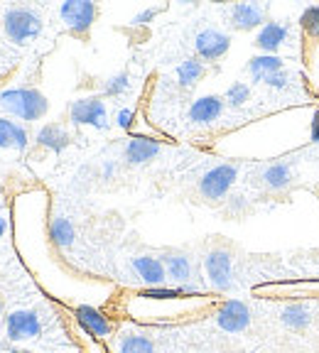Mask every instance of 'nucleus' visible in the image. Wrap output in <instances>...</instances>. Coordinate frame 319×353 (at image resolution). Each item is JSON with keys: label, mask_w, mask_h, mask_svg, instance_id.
Returning a JSON list of instances; mask_svg holds the SVG:
<instances>
[{"label": "nucleus", "mask_w": 319, "mask_h": 353, "mask_svg": "<svg viewBox=\"0 0 319 353\" xmlns=\"http://www.w3.org/2000/svg\"><path fill=\"white\" fill-rule=\"evenodd\" d=\"M0 110L8 116H15L20 121H39L50 110V101L42 91L28 86H15L0 91Z\"/></svg>", "instance_id": "obj_1"}, {"label": "nucleus", "mask_w": 319, "mask_h": 353, "mask_svg": "<svg viewBox=\"0 0 319 353\" xmlns=\"http://www.w3.org/2000/svg\"><path fill=\"white\" fill-rule=\"evenodd\" d=\"M3 28H6L8 39H12L15 44H28L30 39L42 32V17L35 8H8L6 17H3Z\"/></svg>", "instance_id": "obj_2"}, {"label": "nucleus", "mask_w": 319, "mask_h": 353, "mask_svg": "<svg viewBox=\"0 0 319 353\" xmlns=\"http://www.w3.org/2000/svg\"><path fill=\"white\" fill-rule=\"evenodd\" d=\"M300 30H302V59L307 74L317 83L319 91V6L302 10L300 15Z\"/></svg>", "instance_id": "obj_3"}, {"label": "nucleus", "mask_w": 319, "mask_h": 353, "mask_svg": "<svg viewBox=\"0 0 319 353\" xmlns=\"http://www.w3.org/2000/svg\"><path fill=\"white\" fill-rule=\"evenodd\" d=\"M236 179H238V167L231 165V162H221V165L211 167L209 172H204V176L199 179V192H202L204 199H209V201H219L236 184Z\"/></svg>", "instance_id": "obj_4"}, {"label": "nucleus", "mask_w": 319, "mask_h": 353, "mask_svg": "<svg viewBox=\"0 0 319 353\" xmlns=\"http://www.w3.org/2000/svg\"><path fill=\"white\" fill-rule=\"evenodd\" d=\"M96 12H99V8L88 0H66L59 6V17L64 22V28L72 34H79V37L88 34L96 20Z\"/></svg>", "instance_id": "obj_5"}, {"label": "nucleus", "mask_w": 319, "mask_h": 353, "mask_svg": "<svg viewBox=\"0 0 319 353\" xmlns=\"http://www.w3.org/2000/svg\"><path fill=\"white\" fill-rule=\"evenodd\" d=\"M69 118L74 125H91L96 130H108V110L99 96H86L69 105Z\"/></svg>", "instance_id": "obj_6"}, {"label": "nucleus", "mask_w": 319, "mask_h": 353, "mask_svg": "<svg viewBox=\"0 0 319 353\" xmlns=\"http://www.w3.org/2000/svg\"><path fill=\"white\" fill-rule=\"evenodd\" d=\"M204 270L216 292H229L233 287V258L229 250L214 248L204 258Z\"/></svg>", "instance_id": "obj_7"}, {"label": "nucleus", "mask_w": 319, "mask_h": 353, "mask_svg": "<svg viewBox=\"0 0 319 353\" xmlns=\"http://www.w3.org/2000/svg\"><path fill=\"white\" fill-rule=\"evenodd\" d=\"M42 331V321L35 309H15L6 316V336L8 341H28V339H37Z\"/></svg>", "instance_id": "obj_8"}, {"label": "nucleus", "mask_w": 319, "mask_h": 353, "mask_svg": "<svg viewBox=\"0 0 319 353\" xmlns=\"http://www.w3.org/2000/svg\"><path fill=\"white\" fill-rule=\"evenodd\" d=\"M251 321H253L251 309L241 299H226L216 309V324L226 334H241V331H246L251 326Z\"/></svg>", "instance_id": "obj_9"}, {"label": "nucleus", "mask_w": 319, "mask_h": 353, "mask_svg": "<svg viewBox=\"0 0 319 353\" xmlns=\"http://www.w3.org/2000/svg\"><path fill=\"white\" fill-rule=\"evenodd\" d=\"M268 12L270 8L265 3H236V6L229 8V22H231L233 30H255V28H263L265 22H268Z\"/></svg>", "instance_id": "obj_10"}, {"label": "nucleus", "mask_w": 319, "mask_h": 353, "mask_svg": "<svg viewBox=\"0 0 319 353\" xmlns=\"http://www.w3.org/2000/svg\"><path fill=\"white\" fill-rule=\"evenodd\" d=\"M194 50H197V57L204 61H216L231 50V37L221 30L206 28L197 34L194 39Z\"/></svg>", "instance_id": "obj_11"}, {"label": "nucleus", "mask_w": 319, "mask_h": 353, "mask_svg": "<svg viewBox=\"0 0 319 353\" xmlns=\"http://www.w3.org/2000/svg\"><path fill=\"white\" fill-rule=\"evenodd\" d=\"M74 319H77V324L86 331L88 336L94 339H108L113 334V321L101 309L91 307V304H79L74 309Z\"/></svg>", "instance_id": "obj_12"}, {"label": "nucleus", "mask_w": 319, "mask_h": 353, "mask_svg": "<svg viewBox=\"0 0 319 353\" xmlns=\"http://www.w3.org/2000/svg\"><path fill=\"white\" fill-rule=\"evenodd\" d=\"M255 294H273V297H319V280H295L273 282L253 290Z\"/></svg>", "instance_id": "obj_13"}, {"label": "nucleus", "mask_w": 319, "mask_h": 353, "mask_svg": "<svg viewBox=\"0 0 319 353\" xmlns=\"http://www.w3.org/2000/svg\"><path fill=\"white\" fill-rule=\"evenodd\" d=\"M292 37L290 22H265L263 28L255 34V47H258L263 54H276L282 44H287V39Z\"/></svg>", "instance_id": "obj_14"}, {"label": "nucleus", "mask_w": 319, "mask_h": 353, "mask_svg": "<svg viewBox=\"0 0 319 353\" xmlns=\"http://www.w3.org/2000/svg\"><path fill=\"white\" fill-rule=\"evenodd\" d=\"M130 268L135 272L140 282H145L148 287H162L167 280V270L165 263L155 255H138V258L130 260Z\"/></svg>", "instance_id": "obj_15"}, {"label": "nucleus", "mask_w": 319, "mask_h": 353, "mask_svg": "<svg viewBox=\"0 0 319 353\" xmlns=\"http://www.w3.org/2000/svg\"><path fill=\"white\" fill-rule=\"evenodd\" d=\"M224 105L226 103L221 96H202V99H197L189 105L187 118L192 125H211V123H216L221 118Z\"/></svg>", "instance_id": "obj_16"}, {"label": "nucleus", "mask_w": 319, "mask_h": 353, "mask_svg": "<svg viewBox=\"0 0 319 353\" xmlns=\"http://www.w3.org/2000/svg\"><path fill=\"white\" fill-rule=\"evenodd\" d=\"M162 145L157 140L150 138H130L126 143V150H123V157H126L128 165H148L160 154Z\"/></svg>", "instance_id": "obj_17"}, {"label": "nucleus", "mask_w": 319, "mask_h": 353, "mask_svg": "<svg viewBox=\"0 0 319 353\" xmlns=\"http://www.w3.org/2000/svg\"><path fill=\"white\" fill-rule=\"evenodd\" d=\"M35 140H37L39 148H47V150H52V152H61L64 148L72 145V135H69V130H66L64 125H59V123H47V125H42L37 130V135H35Z\"/></svg>", "instance_id": "obj_18"}, {"label": "nucleus", "mask_w": 319, "mask_h": 353, "mask_svg": "<svg viewBox=\"0 0 319 353\" xmlns=\"http://www.w3.org/2000/svg\"><path fill=\"white\" fill-rule=\"evenodd\" d=\"M292 179H295V167L287 162H273L260 172V184L270 192H280L287 184H292Z\"/></svg>", "instance_id": "obj_19"}, {"label": "nucleus", "mask_w": 319, "mask_h": 353, "mask_svg": "<svg viewBox=\"0 0 319 353\" xmlns=\"http://www.w3.org/2000/svg\"><path fill=\"white\" fill-rule=\"evenodd\" d=\"M162 263H165V270H167V277L175 282H180V287L189 285L192 282V260H189L187 253H165L162 255Z\"/></svg>", "instance_id": "obj_20"}, {"label": "nucleus", "mask_w": 319, "mask_h": 353, "mask_svg": "<svg viewBox=\"0 0 319 353\" xmlns=\"http://www.w3.org/2000/svg\"><path fill=\"white\" fill-rule=\"evenodd\" d=\"M248 74H251V79H253L255 83H263L265 79L270 77V74L280 72V69H285V59L278 54H258L253 57V59L248 61Z\"/></svg>", "instance_id": "obj_21"}, {"label": "nucleus", "mask_w": 319, "mask_h": 353, "mask_svg": "<svg viewBox=\"0 0 319 353\" xmlns=\"http://www.w3.org/2000/svg\"><path fill=\"white\" fill-rule=\"evenodd\" d=\"M280 321L292 331H302L312 324V309L304 302H287L280 312Z\"/></svg>", "instance_id": "obj_22"}, {"label": "nucleus", "mask_w": 319, "mask_h": 353, "mask_svg": "<svg viewBox=\"0 0 319 353\" xmlns=\"http://www.w3.org/2000/svg\"><path fill=\"white\" fill-rule=\"evenodd\" d=\"M28 130L10 118H0V148L6 150H25L28 148Z\"/></svg>", "instance_id": "obj_23"}, {"label": "nucleus", "mask_w": 319, "mask_h": 353, "mask_svg": "<svg viewBox=\"0 0 319 353\" xmlns=\"http://www.w3.org/2000/svg\"><path fill=\"white\" fill-rule=\"evenodd\" d=\"M50 238L57 248H72L74 241H77V228H74V223L66 216H55L50 221Z\"/></svg>", "instance_id": "obj_24"}, {"label": "nucleus", "mask_w": 319, "mask_h": 353, "mask_svg": "<svg viewBox=\"0 0 319 353\" xmlns=\"http://www.w3.org/2000/svg\"><path fill=\"white\" fill-rule=\"evenodd\" d=\"M118 353H155V343L140 331H123L118 339Z\"/></svg>", "instance_id": "obj_25"}, {"label": "nucleus", "mask_w": 319, "mask_h": 353, "mask_svg": "<svg viewBox=\"0 0 319 353\" xmlns=\"http://www.w3.org/2000/svg\"><path fill=\"white\" fill-rule=\"evenodd\" d=\"M175 74H177V83L182 88H194L199 83V79L204 77V64L199 59H194V57H189V59H184L177 66Z\"/></svg>", "instance_id": "obj_26"}, {"label": "nucleus", "mask_w": 319, "mask_h": 353, "mask_svg": "<svg viewBox=\"0 0 319 353\" xmlns=\"http://www.w3.org/2000/svg\"><path fill=\"white\" fill-rule=\"evenodd\" d=\"M248 99H251V86L243 81L231 83L224 94V103L229 105V108H241V105L248 103Z\"/></svg>", "instance_id": "obj_27"}, {"label": "nucleus", "mask_w": 319, "mask_h": 353, "mask_svg": "<svg viewBox=\"0 0 319 353\" xmlns=\"http://www.w3.org/2000/svg\"><path fill=\"white\" fill-rule=\"evenodd\" d=\"M130 88V77H128V72H121L116 74V77H110L108 81L104 83V94L106 96H123Z\"/></svg>", "instance_id": "obj_28"}, {"label": "nucleus", "mask_w": 319, "mask_h": 353, "mask_svg": "<svg viewBox=\"0 0 319 353\" xmlns=\"http://www.w3.org/2000/svg\"><path fill=\"white\" fill-rule=\"evenodd\" d=\"M292 81H295V74H292L290 69H280V72L270 74V77L263 81V86L278 88V91H282V88H290V86H292Z\"/></svg>", "instance_id": "obj_29"}, {"label": "nucleus", "mask_w": 319, "mask_h": 353, "mask_svg": "<svg viewBox=\"0 0 319 353\" xmlns=\"http://www.w3.org/2000/svg\"><path fill=\"white\" fill-rule=\"evenodd\" d=\"M165 10V8L162 6H155V8H148V10H143V12H138V15L133 17V25H135V28H140V25H148V22H153L155 17L160 15V12Z\"/></svg>", "instance_id": "obj_30"}, {"label": "nucleus", "mask_w": 319, "mask_h": 353, "mask_svg": "<svg viewBox=\"0 0 319 353\" xmlns=\"http://www.w3.org/2000/svg\"><path fill=\"white\" fill-rule=\"evenodd\" d=\"M116 123H118V128H123V130H130L133 123H135V108H121L116 116Z\"/></svg>", "instance_id": "obj_31"}, {"label": "nucleus", "mask_w": 319, "mask_h": 353, "mask_svg": "<svg viewBox=\"0 0 319 353\" xmlns=\"http://www.w3.org/2000/svg\"><path fill=\"white\" fill-rule=\"evenodd\" d=\"M312 143H319V110H314V118H312Z\"/></svg>", "instance_id": "obj_32"}, {"label": "nucleus", "mask_w": 319, "mask_h": 353, "mask_svg": "<svg viewBox=\"0 0 319 353\" xmlns=\"http://www.w3.org/2000/svg\"><path fill=\"white\" fill-rule=\"evenodd\" d=\"M113 174H116V165H113V162H106V165H104V176H106V179H110Z\"/></svg>", "instance_id": "obj_33"}, {"label": "nucleus", "mask_w": 319, "mask_h": 353, "mask_svg": "<svg viewBox=\"0 0 319 353\" xmlns=\"http://www.w3.org/2000/svg\"><path fill=\"white\" fill-rule=\"evenodd\" d=\"M6 231H8V219L6 216H0V238L6 236Z\"/></svg>", "instance_id": "obj_34"}, {"label": "nucleus", "mask_w": 319, "mask_h": 353, "mask_svg": "<svg viewBox=\"0 0 319 353\" xmlns=\"http://www.w3.org/2000/svg\"><path fill=\"white\" fill-rule=\"evenodd\" d=\"M3 312H6V302H3V297H0V319H3Z\"/></svg>", "instance_id": "obj_35"}, {"label": "nucleus", "mask_w": 319, "mask_h": 353, "mask_svg": "<svg viewBox=\"0 0 319 353\" xmlns=\"http://www.w3.org/2000/svg\"><path fill=\"white\" fill-rule=\"evenodd\" d=\"M8 353H28V351H20V348H10Z\"/></svg>", "instance_id": "obj_36"}, {"label": "nucleus", "mask_w": 319, "mask_h": 353, "mask_svg": "<svg viewBox=\"0 0 319 353\" xmlns=\"http://www.w3.org/2000/svg\"><path fill=\"white\" fill-rule=\"evenodd\" d=\"M0 351H3V343H0Z\"/></svg>", "instance_id": "obj_37"}]
</instances>
